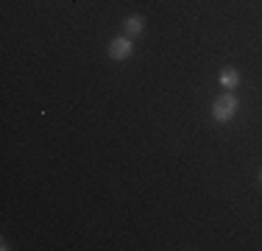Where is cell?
I'll list each match as a JSON object with an SVG mask.
<instances>
[{
  "instance_id": "obj_1",
  "label": "cell",
  "mask_w": 262,
  "mask_h": 251,
  "mask_svg": "<svg viewBox=\"0 0 262 251\" xmlns=\"http://www.w3.org/2000/svg\"><path fill=\"white\" fill-rule=\"evenodd\" d=\"M237 106H240V100H237L234 92H223V95L212 103V117H215L217 123H229L237 115Z\"/></svg>"
},
{
  "instance_id": "obj_2",
  "label": "cell",
  "mask_w": 262,
  "mask_h": 251,
  "mask_svg": "<svg viewBox=\"0 0 262 251\" xmlns=\"http://www.w3.org/2000/svg\"><path fill=\"white\" fill-rule=\"evenodd\" d=\"M131 50H134V45H131V36H117V39L109 42V56L115 61H123L131 56Z\"/></svg>"
},
{
  "instance_id": "obj_3",
  "label": "cell",
  "mask_w": 262,
  "mask_h": 251,
  "mask_svg": "<svg viewBox=\"0 0 262 251\" xmlns=\"http://www.w3.org/2000/svg\"><path fill=\"white\" fill-rule=\"evenodd\" d=\"M221 87L223 90H237V87H240V73H237L234 67H226V70L221 73Z\"/></svg>"
},
{
  "instance_id": "obj_4",
  "label": "cell",
  "mask_w": 262,
  "mask_h": 251,
  "mask_svg": "<svg viewBox=\"0 0 262 251\" xmlns=\"http://www.w3.org/2000/svg\"><path fill=\"white\" fill-rule=\"evenodd\" d=\"M123 28H126V36H140L142 31H145V20H142V17H128V20L123 23Z\"/></svg>"
},
{
  "instance_id": "obj_5",
  "label": "cell",
  "mask_w": 262,
  "mask_h": 251,
  "mask_svg": "<svg viewBox=\"0 0 262 251\" xmlns=\"http://www.w3.org/2000/svg\"><path fill=\"white\" fill-rule=\"evenodd\" d=\"M259 181H262V171H259Z\"/></svg>"
}]
</instances>
